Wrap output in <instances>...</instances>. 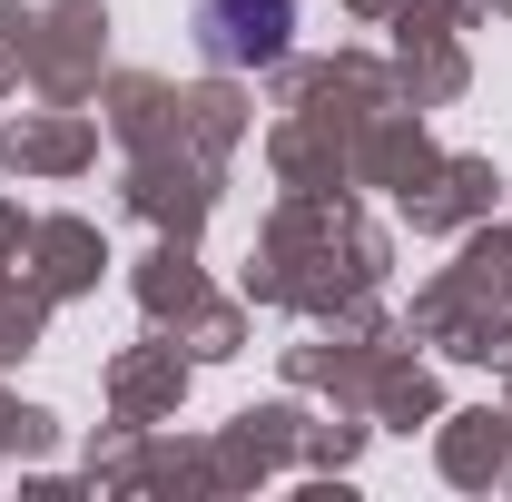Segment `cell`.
Listing matches in <instances>:
<instances>
[{
	"label": "cell",
	"instance_id": "cell-1",
	"mask_svg": "<svg viewBox=\"0 0 512 502\" xmlns=\"http://www.w3.org/2000/svg\"><path fill=\"white\" fill-rule=\"evenodd\" d=\"M296 40V0H197V50L217 69H266Z\"/></svg>",
	"mask_w": 512,
	"mask_h": 502
}]
</instances>
